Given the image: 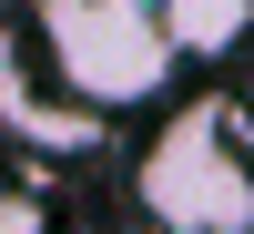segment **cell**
<instances>
[{"label":"cell","mask_w":254,"mask_h":234,"mask_svg":"<svg viewBox=\"0 0 254 234\" xmlns=\"http://www.w3.org/2000/svg\"><path fill=\"white\" fill-rule=\"evenodd\" d=\"M31 51L81 112H142L183 72L163 0H41L31 10Z\"/></svg>","instance_id":"cell-1"},{"label":"cell","mask_w":254,"mask_h":234,"mask_svg":"<svg viewBox=\"0 0 254 234\" xmlns=\"http://www.w3.org/2000/svg\"><path fill=\"white\" fill-rule=\"evenodd\" d=\"M153 234H254V133L234 102H183L132 163Z\"/></svg>","instance_id":"cell-2"},{"label":"cell","mask_w":254,"mask_h":234,"mask_svg":"<svg viewBox=\"0 0 254 234\" xmlns=\"http://www.w3.org/2000/svg\"><path fill=\"white\" fill-rule=\"evenodd\" d=\"M0 112H10V133L20 143H41V153H92L102 143V112H81L71 92H31V81H20V41H0Z\"/></svg>","instance_id":"cell-3"},{"label":"cell","mask_w":254,"mask_h":234,"mask_svg":"<svg viewBox=\"0 0 254 234\" xmlns=\"http://www.w3.org/2000/svg\"><path fill=\"white\" fill-rule=\"evenodd\" d=\"M163 20H173L183 61H224V51L254 41V0H163Z\"/></svg>","instance_id":"cell-4"},{"label":"cell","mask_w":254,"mask_h":234,"mask_svg":"<svg viewBox=\"0 0 254 234\" xmlns=\"http://www.w3.org/2000/svg\"><path fill=\"white\" fill-rule=\"evenodd\" d=\"M0 234H51V204H41V194H10V183H0Z\"/></svg>","instance_id":"cell-5"}]
</instances>
